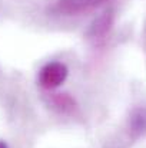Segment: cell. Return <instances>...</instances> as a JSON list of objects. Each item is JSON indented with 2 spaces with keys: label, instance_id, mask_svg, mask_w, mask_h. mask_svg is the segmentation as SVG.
I'll use <instances>...</instances> for the list:
<instances>
[{
  "label": "cell",
  "instance_id": "1",
  "mask_svg": "<svg viewBox=\"0 0 146 148\" xmlns=\"http://www.w3.org/2000/svg\"><path fill=\"white\" fill-rule=\"evenodd\" d=\"M112 0H57L54 9L63 16H82L110 3Z\"/></svg>",
  "mask_w": 146,
  "mask_h": 148
},
{
  "label": "cell",
  "instance_id": "2",
  "mask_svg": "<svg viewBox=\"0 0 146 148\" xmlns=\"http://www.w3.org/2000/svg\"><path fill=\"white\" fill-rule=\"evenodd\" d=\"M67 68L62 62H49L39 72V85L43 89H54L67 78Z\"/></svg>",
  "mask_w": 146,
  "mask_h": 148
},
{
  "label": "cell",
  "instance_id": "3",
  "mask_svg": "<svg viewBox=\"0 0 146 148\" xmlns=\"http://www.w3.org/2000/svg\"><path fill=\"white\" fill-rule=\"evenodd\" d=\"M0 148H9V147H7V144L4 141H0Z\"/></svg>",
  "mask_w": 146,
  "mask_h": 148
}]
</instances>
